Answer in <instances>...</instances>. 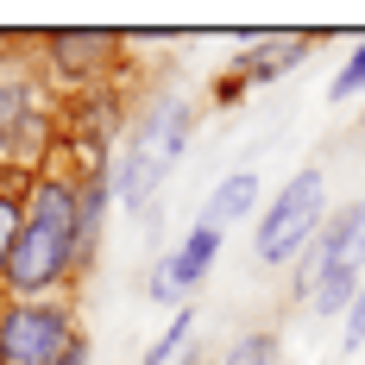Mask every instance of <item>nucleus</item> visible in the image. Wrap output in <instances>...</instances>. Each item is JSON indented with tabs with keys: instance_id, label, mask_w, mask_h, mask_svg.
<instances>
[{
	"instance_id": "obj_20",
	"label": "nucleus",
	"mask_w": 365,
	"mask_h": 365,
	"mask_svg": "<svg viewBox=\"0 0 365 365\" xmlns=\"http://www.w3.org/2000/svg\"><path fill=\"white\" fill-rule=\"evenodd\" d=\"M182 365H195V353H189V359H182Z\"/></svg>"
},
{
	"instance_id": "obj_1",
	"label": "nucleus",
	"mask_w": 365,
	"mask_h": 365,
	"mask_svg": "<svg viewBox=\"0 0 365 365\" xmlns=\"http://www.w3.org/2000/svg\"><path fill=\"white\" fill-rule=\"evenodd\" d=\"M195 120H202V108L189 95H151L145 108L126 120V139L113 151V208H126V215H151L158 208V189L177 170Z\"/></svg>"
},
{
	"instance_id": "obj_14",
	"label": "nucleus",
	"mask_w": 365,
	"mask_h": 365,
	"mask_svg": "<svg viewBox=\"0 0 365 365\" xmlns=\"http://www.w3.org/2000/svg\"><path fill=\"white\" fill-rule=\"evenodd\" d=\"M145 296L158 302V309H170V315L182 309V284H177V264H170V252L151 258V271H145Z\"/></svg>"
},
{
	"instance_id": "obj_2",
	"label": "nucleus",
	"mask_w": 365,
	"mask_h": 365,
	"mask_svg": "<svg viewBox=\"0 0 365 365\" xmlns=\"http://www.w3.org/2000/svg\"><path fill=\"white\" fill-rule=\"evenodd\" d=\"M322 220H328V170H322V164H302V170L284 177V189L258 208L252 258L264 271H290L296 258L309 252V240L322 233Z\"/></svg>"
},
{
	"instance_id": "obj_10",
	"label": "nucleus",
	"mask_w": 365,
	"mask_h": 365,
	"mask_svg": "<svg viewBox=\"0 0 365 365\" xmlns=\"http://www.w3.org/2000/svg\"><path fill=\"white\" fill-rule=\"evenodd\" d=\"M189 353H195V309L182 302L177 315L164 322V334H158V340L145 346V359H139V365H182Z\"/></svg>"
},
{
	"instance_id": "obj_13",
	"label": "nucleus",
	"mask_w": 365,
	"mask_h": 365,
	"mask_svg": "<svg viewBox=\"0 0 365 365\" xmlns=\"http://www.w3.org/2000/svg\"><path fill=\"white\" fill-rule=\"evenodd\" d=\"M353 296H359V271L334 264L328 277L315 284V296H309V309H315V315H346V309H353Z\"/></svg>"
},
{
	"instance_id": "obj_15",
	"label": "nucleus",
	"mask_w": 365,
	"mask_h": 365,
	"mask_svg": "<svg viewBox=\"0 0 365 365\" xmlns=\"http://www.w3.org/2000/svg\"><path fill=\"white\" fill-rule=\"evenodd\" d=\"M328 95H334V101H353V95H365V38L353 44V51H346V63L334 70Z\"/></svg>"
},
{
	"instance_id": "obj_6",
	"label": "nucleus",
	"mask_w": 365,
	"mask_h": 365,
	"mask_svg": "<svg viewBox=\"0 0 365 365\" xmlns=\"http://www.w3.org/2000/svg\"><path fill=\"white\" fill-rule=\"evenodd\" d=\"M120 57H126V38L120 32H51V38H38L44 76H51L57 88H70V95L113 88L108 76L120 70Z\"/></svg>"
},
{
	"instance_id": "obj_16",
	"label": "nucleus",
	"mask_w": 365,
	"mask_h": 365,
	"mask_svg": "<svg viewBox=\"0 0 365 365\" xmlns=\"http://www.w3.org/2000/svg\"><path fill=\"white\" fill-rule=\"evenodd\" d=\"M340 264L365 277V195L346 202V246H340Z\"/></svg>"
},
{
	"instance_id": "obj_18",
	"label": "nucleus",
	"mask_w": 365,
	"mask_h": 365,
	"mask_svg": "<svg viewBox=\"0 0 365 365\" xmlns=\"http://www.w3.org/2000/svg\"><path fill=\"white\" fill-rule=\"evenodd\" d=\"M340 346H346V353H359V346H365V277H359V296H353V309L340 315Z\"/></svg>"
},
{
	"instance_id": "obj_17",
	"label": "nucleus",
	"mask_w": 365,
	"mask_h": 365,
	"mask_svg": "<svg viewBox=\"0 0 365 365\" xmlns=\"http://www.w3.org/2000/svg\"><path fill=\"white\" fill-rule=\"evenodd\" d=\"M246 88H252V82H246L240 70H220V76H215V88H208V108H220V113L240 108V101H246Z\"/></svg>"
},
{
	"instance_id": "obj_5",
	"label": "nucleus",
	"mask_w": 365,
	"mask_h": 365,
	"mask_svg": "<svg viewBox=\"0 0 365 365\" xmlns=\"http://www.w3.org/2000/svg\"><path fill=\"white\" fill-rule=\"evenodd\" d=\"M82 290V271H76V252L63 233H44V227H19V246L6 258V284H0V302H51V296Z\"/></svg>"
},
{
	"instance_id": "obj_7",
	"label": "nucleus",
	"mask_w": 365,
	"mask_h": 365,
	"mask_svg": "<svg viewBox=\"0 0 365 365\" xmlns=\"http://www.w3.org/2000/svg\"><path fill=\"white\" fill-rule=\"evenodd\" d=\"M309 51H315L309 32H264L258 44H246V51L233 57V70L246 76L252 88H271V82H284L296 63H309Z\"/></svg>"
},
{
	"instance_id": "obj_12",
	"label": "nucleus",
	"mask_w": 365,
	"mask_h": 365,
	"mask_svg": "<svg viewBox=\"0 0 365 365\" xmlns=\"http://www.w3.org/2000/svg\"><path fill=\"white\" fill-rule=\"evenodd\" d=\"M220 365H284V334H277V328L240 334V340L220 353Z\"/></svg>"
},
{
	"instance_id": "obj_11",
	"label": "nucleus",
	"mask_w": 365,
	"mask_h": 365,
	"mask_svg": "<svg viewBox=\"0 0 365 365\" xmlns=\"http://www.w3.org/2000/svg\"><path fill=\"white\" fill-rule=\"evenodd\" d=\"M26 227V177H0V284H6V258L19 246Z\"/></svg>"
},
{
	"instance_id": "obj_8",
	"label": "nucleus",
	"mask_w": 365,
	"mask_h": 365,
	"mask_svg": "<svg viewBox=\"0 0 365 365\" xmlns=\"http://www.w3.org/2000/svg\"><path fill=\"white\" fill-rule=\"evenodd\" d=\"M258 195H264V182H258L252 170H233V177H220V182H215V195H208V208H202V227H215V233L240 227L246 215H258Z\"/></svg>"
},
{
	"instance_id": "obj_4",
	"label": "nucleus",
	"mask_w": 365,
	"mask_h": 365,
	"mask_svg": "<svg viewBox=\"0 0 365 365\" xmlns=\"http://www.w3.org/2000/svg\"><path fill=\"white\" fill-rule=\"evenodd\" d=\"M82 334L76 296L51 302H0V365H51Z\"/></svg>"
},
{
	"instance_id": "obj_19",
	"label": "nucleus",
	"mask_w": 365,
	"mask_h": 365,
	"mask_svg": "<svg viewBox=\"0 0 365 365\" xmlns=\"http://www.w3.org/2000/svg\"><path fill=\"white\" fill-rule=\"evenodd\" d=\"M51 365H88V334H76V340H70V346H63Z\"/></svg>"
},
{
	"instance_id": "obj_9",
	"label": "nucleus",
	"mask_w": 365,
	"mask_h": 365,
	"mask_svg": "<svg viewBox=\"0 0 365 365\" xmlns=\"http://www.w3.org/2000/svg\"><path fill=\"white\" fill-rule=\"evenodd\" d=\"M220 246H227V233H215V227H189L182 233V246H170V264H177V284H182V296L195 290L208 271H215V258H220Z\"/></svg>"
},
{
	"instance_id": "obj_3",
	"label": "nucleus",
	"mask_w": 365,
	"mask_h": 365,
	"mask_svg": "<svg viewBox=\"0 0 365 365\" xmlns=\"http://www.w3.org/2000/svg\"><path fill=\"white\" fill-rule=\"evenodd\" d=\"M63 151V126L32 70H0V177H32Z\"/></svg>"
}]
</instances>
